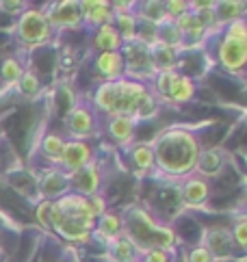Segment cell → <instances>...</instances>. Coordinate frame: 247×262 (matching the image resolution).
<instances>
[{"label": "cell", "mask_w": 247, "mask_h": 262, "mask_svg": "<svg viewBox=\"0 0 247 262\" xmlns=\"http://www.w3.org/2000/svg\"><path fill=\"white\" fill-rule=\"evenodd\" d=\"M96 102L113 117H150L156 111L152 93L135 80L104 82L96 93Z\"/></svg>", "instance_id": "6da1fadb"}, {"label": "cell", "mask_w": 247, "mask_h": 262, "mask_svg": "<svg viewBox=\"0 0 247 262\" xmlns=\"http://www.w3.org/2000/svg\"><path fill=\"white\" fill-rule=\"evenodd\" d=\"M152 152H154V163H158V167L163 171L174 173V176H182L195 167L197 156H199V147H197V141L191 133L174 128L158 137V141L152 147Z\"/></svg>", "instance_id": "7a4b0ae2"}, {"label": "cell", "mask_w": 247, "mask_h": 262, "mask_svg": "<svg viewBox=\"0 0 247 262\" xmlns=\"http://www.w3.org/2000/svg\"><path fill=\"white\" fill-rule=\"evenodd\" d=\"M123 228L128 230L126 238L137 249H143V251H148V249H165L167 251V249H172L176 243L174 232L169 228L156 226L154 219L143 210H132L126 223H123Z\"/></svg>", "instance_id": "3957f363"}, {"label": "cell", "mask_w": 247, "mask_h": 262, "mask_svg": "<svg viewBox=\"0 0 247 262\" xmlns=\"http://www.w3.org/2000/svg\"><path fill=\"white\" fill-rule=\"evenodd\" d=\"M17 37L26 46H42L50 37V24L46 20V13L37 11V9L24 11L20 24H17Z\"/></svg>", "instance_id": "277c9868"}, {"label": "cell", "mask_w": 247, "mask_h": 262, "mask_svg": "<svg viewBox=\"0 0 247 262\" xmlns=\"http://www.w3.org/2000/svg\"><path fill=\"white\" fill-rule=\"evenodd\" d=\"M156 87H158L160 96H163L165 100L176 102V104L191 100L193 89H195L191 78L180 76V74H174V72H160V76L156 80Z\"/></svg>", "instance_id": "5b68a950"}, {"label": "cell", "mask_w": 247, "mask_h": 262, "mask_svg": "<svg viewBox=\"0 0 247 262\" xmlns=\"http://www.w3.org/2000/svg\"><path fill=\"white\" fill-rule=\"evenodd\" d=\"M50 226L59 230V234H63L68 241H87L91 228H93V221L87 219H80V217H68V214H61L59 210L50 208Z\"/></svg>", "instance_id": "8992f818"}, {"label": "cell", "mask_w": 247, "mask_h": 262, "mask_svg": "<svg viewBox=\"0 0 247 262\" xmlns=\"http://www.w3.org/2000/svg\"><path fill=\"white\" fill-rule=\"evenodd\" d=\"M123 57H126V70L135 76L143 78L150 72H154V65L150 59V48L141 41H128L126 48H123Z\"/></svg>", "instance_id": "52a82bcc"}, {"label": "cell", "mask_w": 247, "mask_h": 262, "mask_svg": "<svg viewBox=\"0 0 247 262\" xmlns=\"http://www.w3.org/2000/svg\"><path fill=\"white\" fill-rule=\"evenodd\" d=\"M46 20L50 26H76L83 20L80 13V3H72V0H63V3H56L48 9L46 13Z\"/></svg>", "instance_id": "ba28073f"}, {"label": "cell", "mask_w": 247, "mask_h": 262, "mask_svg": "<svg viewBox=\"0 0 247 262\" xmlns=\"http://www.w3.org/2000/svg\"><path fill=\"white\" fill-rule=\"evenodd\" d=\"M219 59L223 63V68H228L230 72H239L247 59V41L225 37L219 46Z\"/></svg>", "instance_id": "9c48e42d"}, {"label": "cell", "mask_w": 247, "mask_h": 262, "mask_svg": "<svg viewBox=\"0 0 247 262\" xmlns=\"http://www.w3.org/2000/svg\"><path fill=\"white\" fill-rule=\"evenodd\" d=\"M89 156H91L89 147L83 141H72V143H65L61 161L65 163V167H68L70 171H78L89 163Z\"/></svg>", "instance_id": "30bf717a"}, {"label": "cell", "mask_w": 247, "mask_h": 262, "mask_svg": "<svg viewBox=\"0 0 247 262\" xmlns=\"http://www.w3.org/2000/svg\"><path fill=\"white\" fill-rule=\"evenodd\" d=\"M72 178H74L76 189H78L80 193H85V195H96L98 186H100V171H98V167L93 165V163H87L83 169L74 171Z\"/></svg>", "instance_id": "8fae6325"}, {"label": "cell", "mask_w": 247, "mask_h": 262, "mask_svg": "<svg viewBox=\"0 0 247 262\" xmlns=\"http://www.w3.org/2000/svg\"><path fill=\"white\" fill-rule=\"evenodd\" d=\"M68 130L76 139L91 137L93 133V119L87 108H72L68 115Z\"/></svg>", "instance_id": "7c38bea8"}, {"label": "cell", "mask_w": 247, "mask_h": 262, "mask_svg": "<svg viewBox=\"0 0 247 262\" xmlns=\"http://www.w3.org/2000/svg\"><path fill=\"white\" fill-rule=\"evenodd\" d=\"M150 48V59H152V65L154 70H160V72H172L174 65H176V50L165 46L163 41H156L148 46Z\"/></svg>", "instance_id": "4fadbf2b"}, {"label": "cell", "mask_w": 247, "mask_h": 262, "mask_svg": "<svg viewBox=\"0 0 247 262\" xmlns=\"http://www.w3.org/2000/svg\"><path fill=\"white\" fill-rule=\"evenodd\" d=\"M206 243H208V251L211 256H219V258H225L230 256V249H232V234H228L225 230H211L206 236Z\"/></svg>", "instance_id": "5bb4252c"}, {"label": "cell", "mask_w": 247, "mask_h": 262, "mask_svg": "<svg viewBox=\"0 0 247 262\" xmlns=\"http://www.w3.org/2000/svg\"><path fill=\"white\" fill-rule=\"evenodd\" d=\"M98 70L109 78V82L117 80L123 72V57L119 52H102L98 57Z\"/></svg>", "instance_id": "9a60e30c"}, {"label": "cell", "mask_w": 247, "mask_h": 262, "mask_svg": "<svg viewBox=\"0 0 247 262\" xmlns=\"http://www.w3.org/2000/svg\"><path fill=\"white\" fill-rule=\"evenodd\" d=\"M80 13L89 24H109L111 20V5L109 3H80Z\"/></svg>", "instance_id": "2e32d148"}, {"label": "cell", "mask_w": 247, "mask_h": 262, "mask_svg": "<svg viewBox=\"0 0 247 262\" xmlns=\"http://www.w3.org/2000/svg\"><path fill=\"white\" fill-rule=\"evenodd\" d=\"M182 198H184V204H189V206H202L208 198L206 180H202V178H191V180L184 184Z\"/></svg>", "instance_id": "e0dca14e"}, {"label": "cell", "mask_w": 247, "mask_h": 262, "mask_svg": "<svg viewBox=\"0 0 247 262\" xmlns=\"http://www.w3.org/2000/svg\"><path fill=\"white\" fill-rule=\"evenodd\" d=\"M96 46L102 48V52H117L121 46V37L113 24H102L96 33Z\"/></svg>", "instance_id": "ac0fdd59"}, {"label": "cell", "mask_w": 247, "mask_h": 262, "mask_svg": "<svg viewBox=\"0 0 247 262\" xmlns=\"http://www.w3.org/2000/svg\"><path fill=\"white\" fill-rule=\"evenodd\" d=\"M111 135L117 139V141L126 143L132 139V135H135V119L132 117H113L111 119Z\"/></svg>", "instance_id": "d6986e66"}, {"label": "cell", "mask_w": 247, "mask_h": 262, "mask_svg": "<svg viewBox=\"0 0 247 262\" xmlns=\"http://www.w3.org/2000/svg\"><path fill=\"white\" fill-rule=\"evenodd\" d=\"M195 167L202 173H206V176H217V173H219V169H221V156H219V152H217V149H206L204 154L197 156Z\"/></svg>", "instance_id": "ffe728a7"}, {"label": "cell", "mask_w": 247, "mask_h": 262, "mask_svg": "<svg viewBox=\"0 0 247 262\" xmlns=\"http://www.w3.org/2000/svg\"><path fill=\"white\" fill-rule=\"evenodd\" d=\"M121 228H123V221L117 217V214H113V212H104V214H100L98 234H102V236H109V241L117 238V234H119Z\"/></svg>", "instance_id": "44dd1931"}, {"label": "cell", "mask_w": 247, "mask_h": 262, "mask_svg": "<svg viewBox=\"0 0 247 262\" xmlns=\"http://www.w3.org/2000/svg\"><path fill=\"white\" fill-rule=\"evenodd\" d=\"M113 251H115L117 262H137V247L126 238V236H117L113 238Z\"/></svg>", "instance_id": "7402d4cb"}, {"label": "cell", "mask_w": 247, "mask_h": 262, "mask_svg": "<svg viewBox=\"0 0 247 262\" xmlns=\"http://www.w3.org/2000/svg\"><path fill=\"white\" fill-rule=\"evenodd\" d=\"M132 163L143 171L152 169V167H154V152H152V145H148V143L135 145V149H132Z\"/></svg>", "instance_id": "603a6c76"}, {"label": "cell", "mask_w": 247, "mask_h": 262, "mask_svg": "<svg viewBox=\"0 0 247 262\" xmlns=\"http://www.w3.org/2000/svg\"><path fill=\"white\" fill-rule=\"evenodd\" d=\"M243 3H221L219 9H215V13H217V20L219 22H236V20H241V15H243Z\"/></svg>", "instance_id": "cb8c5ba5"}, {"label": "cell", "mask_w": 247, "mask_h": 262, "mask_svg": "<svg viewBox=\"0 0 247 262\" xmlns=\"http://www.w3.org/2000/svg\"><path fill=\"white\" fill-rule=\"evenodd\" d=\"M42 149H44V154L52 158V161H59V158L63 156V149H65V141L59 137V135H48L44 139V143H42Z\"/></svg>", "instance_id": "d4e9b609"}, {"label": "cell", "mask_w": 247, "mask_h": 262, "mask_svg": "<svg viewBox=\"0 0 247 262\" xmlns=\"http://www.w3.org/2000/svg\"><path fill=\"white\" fill-rule=\"evenodd\" d=\"M141 15H143V20H146V22L160 26V22H163L165 17H167V13H165V5H160V3H146V5H143V11H141Z\"/></svg>", "instance_id": "484cf974"}, {"label": "cell", "mask_w": 247, "mask_h": 262, "mask_svg": "<svg viewBox=\"0 0 247 262\" xmlns=\"http://www.w3.org/2000/svg\"><path fill=\"white\" fill-rule=\"evenodd\" d=\"M17 89H20L22 96L33 98V96H37V93H39V78H37L35 74H31V72L22 74L20 80H17Z\"/></svg>", "instance_id": "4316f807"}, {"label": "cell", "mask_w": 247, "mask_h": 262, "mask_svg": "<svg viewBox=\"0 0 247 262\" xmlns=\"http://www.w3.org/2000/svg\"><path fill=\"white\" fill-rule=\"evenodd\" d=\"M117 24H119L121 35L126 37V41L135 39V33H137V20H135V15H132V13H117Z\"/></svg>", "instance_id": "83f0119b"}, {"label": "cell", "mask_w": 247, "mask_h": 262, "mask_svg": "<svg viewBox=\"0 0 247 262\" xmlns=\"http://www.w3.org/2000/svg\"><path fill=\"white\" fill-rule=\"evenodd\" d=\"M65 184H68V182H65V178H63L59 171H52V173H48V176L44 178L42 189H44L46 195H56Z\"/></svg>", "instance_id": "f1b7e54d"}, {"label": "cell", "mask_w": 247, "mask_h": 262, "mask_svg": "<svg viewBox=\"0 0 247 262\" xmlns=\"http://www.w3.org/2000/svg\"><path fill=\"white\" fill-rule=\"evenodd\" d=\"M0 72H3V78L7 82H17L22 76V68H20V63H17L15 59H7L3 63V68H0Z\"/></svg>", "instance_id": "f546056e"}, {"label": "cell", "mask_w": 247, "mask_h": 262, "mask_svg": "<svg viewBox=\"0 0 247 262\" xmlns=\"http://www.w3.org/2000/svg\"><path fill=\"white\" fill-rule=\"evenodd\" d=\"M165 13H167L169 20H176V17L189 13V3H176V0L165 3Z\"/></svg>", "instance_id": "4dcf8cb0"}, {"label": "cell", "mask_w": 247, "mask_h": 262, "mask_svg": "<svg viewBox=\"0 0 247 262\" xmlns=\"http://www.w3.org/2000/svg\"><path fill=\"white\" fill-rule=\"evenodd\" d=\"M225 37H230V39H241V41H247V33H245V22H243V20L230 22V29L225 31Z\"/></svg>", "instance_id": "1f68e13d"}, {"label": "cell", "mask_w": 247, "mask_h": 262, "mask_svg": "<svg viewBox=\"0 0 247 262\" xmlns=\"http://www.w3.org/2000/svg\"><path fill=\"white\" fill-rule=\"evenodd\" d=\"M143 254H146L143 262H172V258H169L165 249H148Z\"/></svg>", "instance_id": "d6a6232c"}, {"label": "cell", "mask_w": 247, "mask_h": 262, "mask_svg": "<svg viewBox=\"0 0 247 262\" xmlns=\"http://www.w3.org/2000/svg\"><path fill=\"white\" fill-rule=\"evenodd\" d=\"M215 258L211 256V251L206 247H195L191 251V256H189V262H213Z\"/></svg>", "instance_id": "836d02e7"}, {"label": "cell", "mask_w": 247, "mask_h": 262, "mask_svg": "<svg viewBox=\"0 0 247 262\" xmlns=\"http://www.w3.org/2000/svg\"><path fill=\"white\" fill-rule=\"evenodd\" d=\"M234 238H236V243H239V247L245 249V245H247V226H245V219H239V223H236Z\"/></svg>", "instance_id": "e575fe53"}, {"label": "cell", "mask_w": 247, "mask_h": 262, "mask_svg": "<svg viewBox=\"0 0 247 262\" xmlns=\"http://www.w3.org/2000/svg\"><path fill=\"white\" fill-rule=\"evenodd\" d=\"M50 208H52V202L46 200L39 204V208H37V219H39L44 226H50Z\"/></svg>", "instance_id": "d590c367"}, {"label": "cell", "mask_w": 247, "mask_h": 262, "mask_svg": "<svg viewBox=\"0 0 247 262\" xmlns=\"http://www.w3.org/2000/svg\"><path fill=\"white\" fill-rule=\"evenodd\" d=\"M189 7H193L195 13H202V11H208V9H215V3H191Z\"/></svg>", "instance_id": "8d00e7d4"}]
</instances>
